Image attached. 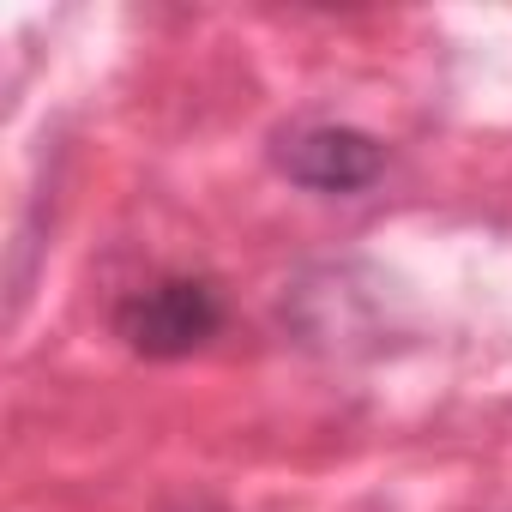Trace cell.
<instances>
[{
  "label": "cell",
  "instance_id": "6da1fadb",
  "mask_svg": "<svg viewBox=\"0 0 512 512\" xmlns=\"http://www.w3.org/2000/svg\"><path fill=\"white\" fill-rule=\"evenodd\" d=\"M217 326H223V296L205 278H157L151 290L127 296L115 314V332L127 338V350L151 362H181L205 350Z\"/></svg>",
  "mask_w": 512,
  "mask_h": 512
},
{
  "label": "cell",
  "instance_id": "7a4b0ae2",
  "mask_svg": "<svg viewBox=\"0 0 512 512\" xmlns=\"http://www.w3.org/2000/svg\"><path fill=\"white\" fill-rule=\"evenodd\" d=\"M278 169L308 193H362L386 169V145L362 127L314 121V127H296L278 139Z\"/></svg>",
  "mask_w": 512,
  "mask_h": 512
}]
</instances>
